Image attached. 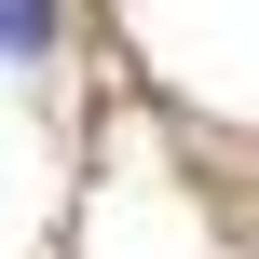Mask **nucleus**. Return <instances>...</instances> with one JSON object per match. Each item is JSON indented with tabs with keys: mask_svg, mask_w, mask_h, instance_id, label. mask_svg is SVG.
<instances>
[{
	"mask_svg": "<svg viewBox=\"0 0 259 259\" xmlns=\"http://www.w3.org/2000/svg\"><path fill=\"white\" fill-rule=\"evenodd\" d=\"M55 27H68V0H0V55H55Z\"/></svg>",
	"mask_w": 259,
	"mask_h": 259,
	"instance_id": "f257e3e1",
	"label": "nucleus"
}]
</instances>
